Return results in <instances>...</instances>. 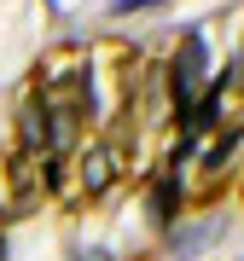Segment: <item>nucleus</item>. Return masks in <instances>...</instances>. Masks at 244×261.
I'll return each mask as SVG.
<instances>
[{
  "mask_svg": "<svg viewBox=\"0 0 244 261\" xmlns=\"http://www.w3.org/2000/svg\"><path fill=\"white\" fill-rule=\"evenodd\" d=\"M227 232H233V209L209 203L204 215H186L175 232H163V238H169L163 255H169V261H204V255H215L221 244H227Z\"/></svg>",
  "mask_w": 244,
  "mask_h": 261,
  "instance_id": "obj_1",
  "label": "nucleus"
},
{
  "mask_svg": "<svg viewBox=\"0 0 244 261\" xmlns=\"http://www.w3.org/2000/svg\"><path fill=\"white\" fill-rule=\"evenodd\" d=\"M122 180V140L116 134H99V140H87L82 151H76V192L93 203V197H105Z\"/></svg>",
  "mask_w": 244,
  "mask_h": 261,
  "instance_id": "obj_2",
  "label": "nucleus"
},
{
  "mask_svg": "<svg viewBox=\"0 0 244 261\" xmlns=\"http://www.w3.org/2000/svg\"><path fill=\"white\" fill-rule=\"evenodd\" d=\"M145 209H151V226L157 232H175L180 221H186V168H157V180H151L145 192Z\"/></svg>",
  "mask_w": 244,
  "mask_h": 261,
  "instance_id": "obj_3",
  "label": "nucleus"
},
{
  "mask_svg": "<svg viewBox=\"0 0 244 261\" xmlns=\"http://www.w3.org/2000/svg\"><path fill=\"white\" fill-rule=\"evenodd\" d=\"M47 145H53L47 99H41V93H23L18 99V151H23V157H47Z\"/></svg>",
  "mask_w": 244,
  "mask_h": 261,
  "instance_id": "obj_4",
  "label": "nucleus"
},
{
  "mask_svg": "<svg viewBox=\"0 0 244 261\" xmlns=\"http://www.w3.org/2000/svg\"><path fill=\"white\" fill-rule=\"evenodd\" d=\"M233 151H238V128L209 134V140L198 145V163H204V197H215V192H221V174L233 168Z\"/></svg>",
  "mask_w": 244,
  "mask_h": 261,
  "instance_id": "obj_5",
  "label": "nucleus"
},
{
  "mask_svg": "<svg viewBox=\"0 0 244 261\" xmlns=\"http://www.w3.org/2000/svg\"><path fill=\"white\" fill-rule=\"evenodd\" d=\"M163 0H111V18H134V12H151Z\"/></svg>",
  "mask_w": 244,
  "mask_h": 261,
  "instance_id": "obj_6",
  "label": "nucleus"
},
{
  "mask_svg": "<svg viewBox=\"0 0 244 261\" xmlns=\"http://www.w3.org/2000/svg\"><path fill=\"white\" fill-rule=\"evenodd\" d=\"M70 261H111V255H105V250H87V255H70Z\"/></svg>",
  "mask_w": 244,
  "mask_h": 261,
  "instance_id": "obj_7",
  "label": "nucleus"
}]
</instances>
